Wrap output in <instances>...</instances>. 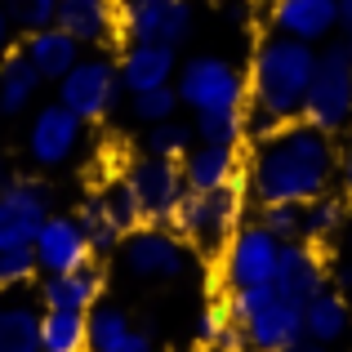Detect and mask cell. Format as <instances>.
Here are the masks:
<instances>
[{
    "label": "cell",
    "instance_id": "obj_39",
    "mask_svg": "<svg viewBox=\"0 0 352 352\" xmlns=\"http://www.w3.org/2000/svg\"><path fill=\"white\" fill-rule=\"evenodd\" d=\"M9 32H14V23H9V9H5V0H0V58L9 54Z\"/></svg>",
    "mask_w": 352,
    "mask_h": 352
},
{
    "label": "cell",
    "instance_id": "obj_36",
    "mask_svg": "<svg viewBox=\"0 0 352 352\" xmlns=\"http://www.w3.org/2000/svg\"><path fill=\"white\" fill-rule=\"evenodd\" d=\"M263 228H272L281 241H294L303 232V206H290V201H281V206H263V219H258Z\"/></svg>",
    "mask_w": 352,
    "mask_h": 352
},
{
    "label": "cell",
    "instance_id": "obj_11",
    "mask_svg": "<svg viewBox=\"0 0 352 352\" xmlns=\"http://www.w3.org/2000/svg\"><path fill=\"white\" fill-rule=\"evenodd\" d=\"M120 258H125V272L143 281H174L188 272V250L165 228H134L120 241Z\"/></svg>",
    "mask_w": 352,
    "mask_h": 352
},
{
    "label": "cell",
    "instance_id": "obj_29",
    "mask_svg": "<svg viewBox=\"0 0 352 352\" xmlns=\"http://www.w3.org/2000/svg\"><path fill=\"white\" fill-rule=\"evenodd\" d=\"M192 138H197V125H183V120H156L147 129V152L165 156V161H179V156L192 152Z\"/></svg>",
    "mask_w": 352,
    "mask_h": 352
},
{
    "label": "cell",
    "instance_id": "obj_14",
    "mask_svg": "<svg viewBox=\"0 0 352 352\" xmlns=\"http://www.w3.org/2000/svg\"><path fill=\"white\" fill-rule=\"evenodd\" d=\"M32 250H36V263H41L45 276L76 272V267H85L89 254H94V245H89L80 219H72V214H50L45 219V228L36 232Z\"/></svg>",
    "mask_w": 352,
    "mask_h": 352
},
{
    "label": "cell",
    "instance_id": "obj_43",
    "mask_svg": "<svg viewBox=\"0 0 352 352\" xmlns=\"http://www.w3.org/2000/svg\"><path fill=\"white\" fill-rule=\"evenodd\" d=\"M348 54H352V41H348Z\"/></svg>",
    "mask_w": 352,
    "mask_h": 352
},
{
    "label": "cell",
    "instance_id": "obj_37",
    "mask_svg": "<svg viewBox=\"0 0 352 352\" xmlns=\"http://www.w3.org/2000/svg\"><path fill=\"white\" fill-rule=\"evenodd\" d=\"M120 352H156V344H152V335H147V330H134V335L120 344Z\"/></svg>",
    "mask_w": 352,
    "mask_h": 352
},
{
    "label": "cell",
    "instance_id": "obj_12",
    "mask_svg": "<svg viewBox=\"0 0 352 352\" xmlns=\"http://www.w3.org/2000/svg\"><path fill=\"white\" fill-rule=\"evenodd\" d=\"M50 219V188L36 179H9L0 192V250L32 245Z\"/></svg>",
    "mask_w": 352,
    "mask_h": 352
},
{
    "label": "cell",
    "instance_id": "obj_17",
    "mask_svg": "<svg viewBox=\"0 0 352 352\" xmlns=\"http://www.w3.org/2000/svg\"><path fill=\"white\" fill-rule=\"evenodd\" d=\"M120 85L129 94H143V89H161L174 76V45H156V41H125L120 54Z\"/></svg>",
    "mask_w": 352,
    "mask_h": 352
},
{
    "label": "cell",
    "instance_id": "obj_40",
    "mask_svg": "<svg viewBox=\"0 0 352 352\" xmlns=\"http://www.w3.org/2000/svg\"><path fill=\"white\" fill-rule=\"evenodd\" d=\"M339 27L352 32V0H339Z\"/></svg>",
    "mask_w": 352,
    "mask_h": 352
},
{
    "label": "cell",
    "instance_id": "obj_25",
    "mask_svg": "<svg viewBox=\"0 0 352 352\" xmlns=\"http://www.w3.org/2000/svg\"><path fill=\"white\" fill-rule=\"evenodd\" d=\"M303 326H308V339L335 344V339H344V330H348V303L339 299V294L321 290L317 299L303 308Z\"/></svg>",
    "mask_w": 352,
    "mask_h": 352
},
{
    "label": "cell",
    "instance_id": "obj_30",
    "mask_svg": "<svg viewBox=\"0 0 352 352\" xmlns=\"http://www.w3.org/2000/svg\"><path fill=\"white\" fill-rule=\"evenodd\" d=\"M339 228H344V201H335V197H317V201H308L303 206V241H326V236H335Z\"/></svg>",
    "mask_w": 352,
    "mask_h": 352
},
{
    "label": "cell",
    "instance_id": "obj_9",
    "mask_svg": "<svg viewBox=\"0 0 352 352\" xmlns=\"http://www.w3.org/2000/svg\"><path fill=\"white\" fill-rule=\"evenodd\" d=\"M120 89L125 85H120V67L112 58H80L58 80V103H67L80 120H103L116 107Z\"/></svg>",
    "mask_w": 352,
    "mask_h": 352
},
{
    "label": "cell",
    "instance_id": "obj_16",
    "mask_svg": "<svg viewBox=\"0 0 352 352\" xmlns=\"http://www.w3.org/2000/svg\"><path fill=\"white\" fill-rule=\"evenodd\" d=\"M267 18H272V32L317 45L339 27V0H272Z\"/></svg>",
    "mask_w": 352,
    "mask_h": 352
},
{
    "label": "cell",
    "instance_id": "obj_42",
    "mask_svg": "<svg viewBox=\"0 0 352 352\" xmlns=\"http://www.w3.org/2000/svg\"><path fill=\"white\" fill-rule=\"evenodd\" d=\"M290 352H321V348H290Z\"/></svg>",
    "mask_w": 352,
    "mask_h": 352
},
{
    "label": "cell",
    "instance_id": "obj_13",
    "mask_svg": "<svg viewBox=\"0 0 352 352\" xmlns=\"http://www.w3.org/2000/svg\"><path fill=\"white\" fill-rule=\"evenodd\" d=\"M80 125H85V120L72 112L67 103L41 107L36 120H32V129H27V156H32L36 165H45V170L72 161V152L80 147Z\"/></svg>",
    "mask_w": 352,
    "mask_h": 352
},
{
    "label": "cell",
    "instance_id": "obj_3",
    "mask_svg": "<svg viewBox=\"0 0 352 352\" xmlns=\"http://www.w3.org/2000/svg\"><path fill=\"white\" fill-rule=\"evenodd\" d=\"M232 317L245 326V339L254 352H290L299 348V339H308L303 326V308L276 294V285H245L232 290L228 299Z\"/></svg>",
    "mask_w": 352,
    "mask_h": 352
},
{
    "label": "cell",
    "instance_id": "obj_21",
    "mask_svg": "<svg viewBox=\"0 0 352 352\" xmlns=\"http://www.w3.org/2000/svg\"><path fill=\"white\" fill-rule=\"evenodd\" d=\"M183 179H188V192H214L236 183V147L197 143L183 156Z\"/></svg>",
    "mask_w": 352,
    "mask_h": 352
},
{
    "label": "cell",
    "instance_id": "obj_26",
    "mask_svg": "<svg viewBox=\"0 0 352 352\" xmlns=\"http://www.w3.org/2000/svg\"><path fill=\"white\" fill-rule=\"evenodd\" d=\"M197 339H201V344H210V348H219V352H241V348L250 344V339H245V326L232 317V308H228V303L201 312Z\"/></svg>",
    "mask_w": 352,
    "mask_h": 352
},
{
    "label": "cell",
    "instance_id": "obj_45",
    "mask_svg": "<svg viewBox=\"0 0 352 352\" xmlns=\"http://www.w3.org/2000/svg\"><path fill=\"white\" fill-rule=\"evenodd\" d=\"M348 236H352V232H348Z\"/></svg>",
    "mask_w": 352,
    "mask_h": 352
},
{
    "label": "cell",
    "instance_id": "obj_20",
    "mask_svg": "<svg viewBox=\"0 0 352 352\" xmlns=\"http://www.w3.org/2000/svg\"><path fill=\"white\" fill-rule=\"evenodd\" d=\"M103 294V272L94 263L76 267V272H54L41 281V303L45 308H76V312H89Z\"/></svg>",
    "mask_w": 352,
    "mask_h": 352
},
{
    "label": "cell",
    "instance_id": "obj_33",
    "mask_svg": "<svg viewBox=\"0 0 352 352\" xmlns=\"http://www.w3.org/2000/svg\"><path fill=\"white\" fill-rule=\"evenodd\" d=\"M36 250L32 245H14L0 250V290H14V285H27L36 276Z\"/></svg>",
    "mask_w": 352,
    "mask_h": 352
},
{
    "label": "cell",
    "instance_id": "obj_28",
    "mask_svg": "<svg viewBox=\"0 0 352 352\" xmlns=\"http://www.w3.org/2000/svg\"><path fill=\"white\" fill-rule=\"evenodd\" d=\"M129 335H134V326L120 308H107V303L89 308V352H120Z\"/></svg>",
    "mask_w": 352,
    "mask_h": 352
},
{
    "label": "cell",
    "instance_id": "obj_1",
    "mask_svg": "<svg viewBox=\"0 0 352 352\" xmlns=\"http://www.w3.org/2000/svg\"><path fill=\"white\" fill-rule=\"evenodd\" d=\"M339 174V156L326 129L308 120H285L267 129L250 152V192L258 206H308L326 197L330 179Z\"/></svg>",
    "mask_w": 352,
    "mask_h": 352
},
{
    "label": "cell",
    "instance_id": "obj_31",
    "mask_svg": "<svg viewBox=\"0 0 352 352\" xmlns=\"http://www.w3.org/2000/svg\"><path fill=\"white\" fill-rule=\"evenodd\" d=\"M241 134H245V116L241 112H197V138L201 143L236 147Z\"/></svg>",
    "mask_w": 352,
    "mask_h": 352
},
{
    "label": "cell",
    "instance_id": "obj_8",
    "mask_svg": "<svg viewBox=\"0 0 352 352\" xmlns=\"http://www.w3.org/2000/svg\"><path fill=\"white\" fill-rule=\"evenodd\" d=\"M120 9V36L125 41H156V45H183L192 36V0H116Z\"/></svg>",
    "mask_w": 352,
    "mask_h": 352
},
{
    "label": "cell",
    "instance_id": "obj_27",
    "mask_svg": "<svg viewBox=\"0 0 352 352\" xmlns=\"http://www.w3.org/2000/svg\"><path fill=\"white\" fill-rule=\"evenodd\" d=\"M80 228H85V236H89V245H94V254H107V250H116L120 241H125V228L116 223V214L107 210V201L103 197H89L85 206H80Z\"/></svg>",
    "mask_w": 352,
    "mask_h": 352
},
{
    "label": "cell",
    "instance_id": "obj_38",
    "mask_svg": "<svg viewBox=\"0 0 352 352\" xmlns=\"http://www.w3.org/2000/svg\"><path fill=\"white\" fill-rule=\"evenodd\" d=\"M339 183H344V192H348V201H352V143H348V152L339 156Z\"/></svg>",
    "mask_w": 352,
    "mask_h": 352
},
{
    "label": "cell",
    "instance_id": "obj_22",
    "mask_svg": "<svg viewBox=\"0 0 352 352\" xmlns=\"http://www.w3.org/2000/svg\"><path fill=\"white\" fill-rule=\"evenodd\" d=\"M41 72H36V63L27 58L23 50H9L5 58H0V107H5V116L23 112V107H32L36 89H41Z\"/></svg>",
    "mask_w": 352,
    "mask_h": 352
},
{
    "label": "cell",
    "instance_id": "obj_10",
    "mask_svg": "<svg viewBox=\"0 0 352 352\" xmlns=\"http://www.w3.org/2000/svg\"><path fill=\"white\" fill-rule=\"evenodd\" d=\"M125 183L134 188L138 210L152 223H165V219L179 214L183 197H188V179H183L179 161H165V156H143L125 170Z\"/></svg>",
    "mask_w": 352,
    "mask_h": 352
},
{
    "label": "cell",
    "instance_id": "obj_24",
    "mask_svg": "<svg viewBox=\"0 0 352 352\" xmlns=\"http://www.w3.org/2000/svg\"><path fill=\"white\" fill-rule=\"evenodd\" d=\"M41 317L32 303H0V352H41Z\"/></svg>",
    "mask_w": 352,
    "mask_h": 352
},
{
    "label": "cell",
    "instance_id": "obj_32",
    "mask_svg": "<svg viewBox=\"0 0 352 352\" xmlns=\"http://www.w3.org/2000/svg\"><path fill=\"white\" fill-rule=\"evenodd\" d=\"M58 5H63V0H5L9 23H14L18 32H41V27H54V23H58Z\"/></svg>",
    "mask_w": 352,
    "mask_h": 352
},
{
    "label": "cell",
    "instance_id": "obj_18",
    "mask_svg": "<svg viewBox=\"0 0 352 352\" xmlns=\"http://www.w3.org/2000/svg\"><path fill=\"white\" fill-rule=\"evenodd\" d=\"M80 50H85V45H80L67 27H58V23L23 36V54L36 63V72H41L45 80H63L67 76V72L80 63Z\"/></svg>",
    "mask_w": 352,
    "mask_h": 352
},
{
    "label": "cell",
    "instance_id": "obj_34",
    "mask_svg": "<svg viewBox=\"0 0 352 352\" xmlns=\"http://www.w3.org/2000/svg\"><path fill=\"white\" fill-rule=\"evenodd\" d=\"M179 89L161 85V89H143V94H134V116L147 120V125H156V120H170L174 107H179Z\"/></svg>",
    "mask_w": 352,
    "mask_h": 352
},
{
    "label": "cell",
    "instance_id": "obj_19",
    "mask_svg": "<svg viewBox=\"0 0 352 352\" xmlns=\"http://www.w3.org/2000/svg\"><path fill=\"white\" fill-rule=\"evenodd\" d=\"M58 27H67L80 45H107L120 32V9L116 0H63Z\"/></svg>",
    "mask_w": 352,
    "mask_h": 352
},
{
    "label": "cell",
    "instance_id": "obj_5",
    "mask_svg": "<svg viewBox=\"0 0 352 352\" xmlns=\"http://www.w3.org/2000/svg\"><path fill=\"white\" fill-rule=\"evenodd\" d=\"M236 219H241V192H236V183H228V188H214V192H188L170 223L192 245L223 250L232 241V232L241 228Z\"/></svg>",
    "mask_w": 352,
    "mask_h": 352
},
{
    "label": "cell",
    "instance_id": "obj_15",
    "mask_svg": "<svg viewBox=\"0 0 352 352\" xmlns=\"http://www.w3.org/2000/svg\"><path fill=\"white\" fill-rule=\"evenodd\" d=\"M272 285H276V294H281V299L299 303V308H308V303L326 290V267H321L312 241H285Z\"/></svg>",
    "mask_w": 352,
    "mask_h": 352
},
{
    "label": "cell",
    "instance_id": "obj_2",
    "mask_svg": "<svg viewBox=\"0 0 352 352\" xmlns=\"http://www.w3.org/2000/svg\"><path fill=\"white\" fill-rule=\"evenodd\" d=\"M312 76H317V50H312L308 41H294V36L272 32L254 50V63H250V103H254V125L267 134V129L303 116Z\"/></svg>",
    "mask_w": 352,
    "mask_h": 352
},
{
    "label": "cell",
    "instance_id": "obj_23",
    "mask_svg": "<svg viewBox=\"0 0 352 352\" xmlns=\"http://www.w3.org/2000/svg\"><path fill=\"white\" fill-rule=\"evenodd\" d=\"M41 352H89V312L45 308V317H41Z\"/></svg>",
    "mask_w": 352,
    "mask_h": 352
},
{
    "label": "cell",
    "instance_id": "obj_7",
    "mask_svg": "<svg viewBox=\"0 0 352 352\" xmlns=\"http://www.w3.org/2000/svg\"><path fill=\"white\" fill-rule=\"evenodd\" d=\"M285 241L263 223L236 228L232 241L223 245V281L228 290H245V285H272L276 263H281Z\"/></svg>",
    "mask_w": 352,
    "mask_h": 352
},
{
    "label": "cell",
    "instance_id": "obj_35",
    "mask_svg": "<svg viewBox=\"0 0 352 352\" xmlns=\"http://www.w3.org/2000/svg\"><path fill=\"white\" fill-rule=\"evenodd\" d=\"M103 201H107V210L116 214V223L125 228V232H129L134 223H143V210H138V197H134V188H129L125 179H116L112 188L103 192Z\"/></svg>",
    "mask_w": 352,
    "mask_h": 352
},
{
    "label": "cell",
    "instance_id": "obj_41",
    "mask_svg": "<svg viewBox=\"0 0 352 352\" xmlns=\"http://www.w3.org/2000/svg\"><path fill=\"white\" fill-rule=\"evenodd\" d=\"M5 183H9V170H5V156H0V192H5Z\"/></svg>",
    "mask_w": 352,
    "mask_h": 352
},
{
    "label": "cell",
    "instance_id": "obj_4",
    "mask_svg": "<svg viewBox=\"0 0 352 352\" xmlns=\"http://www.w3.org/2000/svg\"><path fill=\"white\" fill-rule=\"evenodd\" d=\"M303 120L326 134L344 129L352 120V54L348 45H330L317 54V76H312L308 103H303Z\"/></svg>",
    "mask_w": 352,
    "mask_h": 352
},
{
    "label": "cell",
    "instance_id": "obj_6",
    "mask_svg": "<svg viewBox=\"0 0 352 352\" xmlns=\"http://www.w3.org/2000/svg\"><path fill=\"white\" fill-rule=\"evenodd\" d=\"M245 89H250L245 76L228 58H214V54H201V58L183 63L179 72V98L192 112H241Z\"/></svg>",
    "mask_w": 352,
    "mask_h": 352
},
{
    "label": "cell",
    "instance_id": "obj_44",
    "mask_svg": "<svg viewBox=\"0 0 352 352\" xmlns=\"http://www.w3.org/2000/svg\"><path fill=\"white\" fill-rule=\"evenodd\" d=\"M0 112H5V107H0Z\"/></svg>",
    "mask_w": 352,
    "mask_h": 352
}]
</instances>
